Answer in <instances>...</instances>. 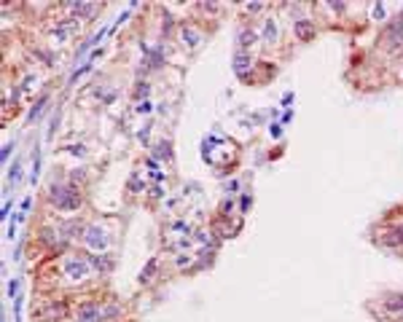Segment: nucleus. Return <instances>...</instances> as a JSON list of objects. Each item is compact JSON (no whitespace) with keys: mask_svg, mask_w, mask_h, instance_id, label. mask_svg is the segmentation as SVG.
<instances>
[{"mask_svg":"<svg viewBox=\"0 0 403 322\" xmlns=\"http://www.w3.org/2000/svg\"><path fill=\"white\" fill-rule=\"evenodd\" d=\"M379 43L387 54H398L403 48V11L390 16L379 30Z\"/></svg>","mask_w":403,"mask_h":322,"instance_id":"f03ea898","label":"nucleus"},{"mask_svg":"<svg viewBox=\"0 0 403 322\" xmlns=\"http://www.w3.org/2000/svg\"><path fill=\"white\" fill-rule=\"evenodd\" d=\"M371 19H374V22H382V24H385L387 19H390V16H387V8L382 6V3H374V8H371Z\"/></svg>","mask_w":403,"mask_h":322,"instance_id":"c756f323","label":"nucleus"},{"mask_svg":"<svg viewBox=\"0 0 403 322\" xmlns=\"http://www.w3.org/2000/svg\"><path fill=\"white\" fill-rule=\"evenodd\" d=\"M231 67H234V73L245 80V78H248V70L255 67L253 54H250V51H234V54H231Z\"/></svg>","mask_w":403,"mask_h":322,"instance_id":"f8f14e48","label":"nucleus"},{"mask_svg":"<svg viewBox=\"0 0 403 322\" xmlns=\"http://www.w3.org/2000/svg\"><path fill=\"white\" fill-rule=\"evenodd\" d=\"M129 16H132V11H129V8H127V11H121V14H118V19H116V22L110 24V35H113L116 30L121 27V24H127V22H129Z\"/></svg>","mask_w":403,"mask_h":322,"instance_id":"2f4dec72","label":"nucleus"},{"mask_svg":"<svg viewBox=\"0 0 403 322\" xmlns=\"http://www.w3.org/2000/svg\"><path fill=\"white\" fill-rule=\"evenodd\" d=\"M178 38H180V43H183L185 48H199L202 46V40H204V32H202L199 27H196L194 22H180V27H178Z\"/></svg>","mask_w":403,"mask_h":322,"instance_id":"1a4fd4ad","label":"nucleus"},{"mask_svg":"<svg viewBox=\"0 0 403 322\" xmlns=\"http://www.w3.org/2000/svg\"><path fill=\"white\" fill-rule=\"evenodd\" d=\"M40 169H43V153H40V145L35 143V159H33V172H30V183H33V185H38Z\"/></svg>","mask_w":403,"mask_h":322,"instance_id":"6ab92c4d","label":"nucleus"},{"mask_svg":"<svg viewBox=\"0 0 403 322\" xmlns=\"http://www.w3.org/2000/svg\"><path fill=\"white\" fill-rule=\"evenodd\" d=\"M14 236H17V220H11L6 228V239H14Z\"/></svg>","mask_w":403,"mask_h":322,"instance_id":"37998d69","label":"nucleus"},{"mask_svg":"<svg viewBox=\"0 0 403 322\" xmlns=\"http://www.w3.org/2000/svg\"><path fill=\"white\" fill-rule=\"evenodd\" d=\"M6 295H8V301H17L19 295H22V279H19V276H14V279H8Z\"/></svg>","mask_w":403,"mask_h":322,"instance_id":"b1692460","label":"nucleus"},{"mask_svg":"<svg viewBox=\"0 0 403 322\" xmlns=\"http://www.w3.org/2000/svg\"><path fill=\"white\" fill-rule=\"evenodd\" d=\"M293 108H285V113H282L280 115V124H282V127H288V124H290V121H293Z\"/></svg>","mask_w":403,"mask_h":322,"instance_id":"58836bf2","label":"nucleus"},{"mask_svg":"<svg viewBox=\"0 0 403 322\" xmlns=\"http://www.w3.org/2000/svg\"><path fill=\"white\" fill-rule=\"evenodd\" d=\"M59 118H62V110H54L51 121H49V129H46V140H54V134H57V127H59Z\"/></svg>","mask_w":403,"mask_h":322,"instance_id":"c85d7f7f","label":"nucleus"},{"mask_svg":"<svg viewBox=\"0 0 403 322\" xmlns=\"http://www.w3.org/2000/svg\"><path fill=\"white\" fill-rule=\"evenodd\" d=\"M261 40H264V46H277V40H280V24H277L274 16L264 19L261 22Z\"/></svg>","mask_w":403,"mask_h":322,"instance_id":"ddd939ff","label":"nucleus"},{"mask_svg":"<svg viewBox=\"0 0 403 322\" xmlns=\"http://www.w3.org/2000/svg\"><path fill=\"white\" fill-rule=\"evenodd\" d=\"M65 177L70 180V183H75V185H81L84 188V183L89 180V169L86 167H73V169H67V175Z\"/></svg>","mask_w":403,"mask_h":322,"instance_id":"a211bd4d","label":"nucleus"},{"mask_svg":"<svg viewBox=\"0 0 403 322\" xmlns=\"http://www.w3.org/2000/svg\"><path fill=\"white\" fill-rule=\"evenodd\" d=\"M258 40H261L258 30H255L250 22H245L239 30H236V51H250L253 54V48H255Z\"/></svg>","mask_w":403,"mask_h":322,"instance_id":"9d476101","label":"nucleus"},{"mask_svg":"<svg viewBox=\"0 0 403 322\" xmlns=\"http://www.w3.org/2000/svg\"><path fill=\"white\" fill-rule=\"evenodd\" d=\"M226 191H229V196H234L236 191H239V180H231V183L226 185Z\"/></svg>","mask_w":403,"mask_h":322,"instance_id":"c03bdc74","label":"nucleus"},{"mask_svg":"<svg viewBox=\"0 0 403 322\" xmlns=\"http://www.w3.org/2000/svg\"><path fill=\"white\" fill-rule=\"evenodd\" d=\"M140 48H143V70L145 73H156V70L164 67V62H167V54H164V43H140Z\"/></svg>","mask_w":403,"mask_h":322,"instance_id":"20e7f679","label":"nucleus"},{"mask_svg":"<svg viewBox=\"0 0 403 322\" xmlns=\"http://www.w3.org/2000/svg\"><path fill=\"white\" fill-rule=\"evenodd\" d=\"M33 54H35V59H40V62L46 64V67H54V62H57V59H54V54L49 51V48H43V46H38Z\"/></svg>","mask_w":403,"mask_h":322,"instance_id":"a878e982","label":"nucleus"},{"mask_svg":"<svg viewBox=\"0 0 403 322\" xmlns=\"http://www.w3.org/2000/svg\"><path fill=\"white\" fill-rule=\"evenodd\" d=\"M290 27H293V35L299 43H309V40L317 38V32H320V27H317V22L312 16H296L293 22H290Z\"/></svg>","mask_w":403,"mask_h":322,"instance_id":"423d86ee","label":"nucleus"},{"mask_svg":"<svg viewBox=\"0 0 403 322\" xmlns=\"http://www.w3.org/2000/svg\"><path fill=\"white\" fill-rule=\"evenodd\" d=\"M84 255H86L89 266L94 269V274L110 276L116 271V255L113 253H86V250H84Z\"/></svg>","mask_w":403,"mask_h":322,"instance_id":"0eeeda50","label":"nucleus"},{"mask_svg":"<svg viewBox=\"0 0 403 322\" xmlns=\"http://www.w3.org/2000/svg\"><path fill=\"white\" fill-rule=\"evenodd\" d=\"M46 201L57 212H81L86 204V196L81 185L70 183L67 177H54L46 188Z\"/></svg>","mask_w":403,"mask_h":322,"instance_id":"f257e3e1","label":"nucleus"},{"mask_svg":"<svg viewBox=\"0 0 403 322\" xmlns=\"http://www.w3.org/2000/svg\"><path fill=\"white\" fill-rule=\"evenodd\" d=\"M97 97H100V102L108 108V105H113L116 99H118V92H116V89H110V86H100L97 89Z\"/></svg>","mask_w":403,"mask_h":322,"instance_id":"4be33fe9","label":"nucleus"},{"mask_svg":"<svg viewBox=\"0 0 403 322\" xmlns=\"http://www.w3.org/2000/svg\"><path fill=\"white\" fill-rule=\"evenodd\" d=\"M191 263H194V258H191V255H185V253H178V255H175V269L183 271L185 266H191Z\"/></svg>","mask_w":403,"mask_h":322,"instance_id":"473e14b6","label":"nucleus"},{"mask_svg":"<svg viewBox=\"0 0 403 322\" xmlns=\"http://www.w3.org/2000/svg\"><path fill=\"white\" fill-rule=\"evenodd\" d=\"M11 220H17V223H24V220H27V212H22V209H19V212L17 215H14V218Z\"/></svg>","mask_w":403,"mask_h":322,"instance_id":"49530a36","label":"nucleus"},{"mask_svg":"<svg viewBox=\"0 0 403 322\" xmlns=\"http://www.w3.org/2000/svg\"><path fill=\"white\" fill-rule=\"evenodd\" d=\"M151 156H153V159H159V161H172L175 159V153H172V143H169L167 137L164 140H159V143L153 145V148H151Z\"/></svg>","mask_w":403,"mask_h":322,"instance_id":"2eb2a0df","label":"nucleus"},{"mask_svg":"<svg viewBox=\"0 0 403 322\" xmlns=\"http://www.w3.org/2000/svg\"><path fill=\"white\" fill-rule=\"evenodd\" d=\"M374 304H379L390 317H398L403 311V290H385L379 298H374Z\"/></svg>","mask_w":403,"mask_h":322,"instance_id":"6e6552de","label":"nucleus"},{"mask_svg":"<svg viewBox=\"0 0 403 322\" xmlns=\"http://www.w3.org/2000/svg\"><path fill=\"white\" fill-rule=\"evenodd\" d=\"M65 153H70V156H75V159H86L89 156V148L84 143H75V145H65Z\"/></svg>","mask_w":403,"mask_h":322,"instance_id":"393cba45","label":"nucleus"},{"mask_svg":"<svg viewBox=\"0 0 403 322\" xmlns=\"http://www.w3.org/2000/svg\"><path fill=\"white\" fill-rule=\"evenodd\" d=\"M293 99H296V94H293V92H285V94H282V108L293 105Z\"/></svg>","mask_w":403,"mask_h":322,"instance_id":"79ce46f5","label":"nucleus"},{"mask_svg":"<svg viewBox=\"0 0 403 322\" xmlns=\"http://www.w3.org/2000/svg\"><path fill=\"white\" fill-rule=\"evenodd\" d=\"M92 70H94V62H92V59H86L84 64L73 67V73H70V78H67V86H75V83H78V80L84 78V75H89Z\"/></svg>","mask_w":403,"mask_h":322,"instance_id":"dca6fc26","label":"nucleus"},{"mask_svg":"<svg viewBox=\"0 0 403 322\" xmlns=\"http://www.w3.org/2000/svg\"><path fill=\"white\" fill-rule=\"evenodd\" d=\"M151 199H161V196H164V188H161V185H151Z\"/></svg>","mask_w":403,"mask_h":322,"instance_id":"a19ab883","label":"nucleus"},{"mask_svg":"<svg viewBox=\"0 0 403 322\" xmlns=\"http://www.w3.org/2000/svg\"><path fill=\"white\" fill-rule=\"evenodd\" d=\"M245 11L255 16V14H264V11H266V6H261V3H248V6H245Z\"/></svg>","mask_w":403,"mask_h":322,"instance_id":"4c0bfd02","label":"nucleus"},{"mask_svg":"<svg viewBox=\"0 0 403 322\" xmlns=\"http://www.w3.org/2000/svg\"><path fill=\"white\" fill-rule=\"evenodd\" d=\"M282 129H285V127H282L280 121H271V124H269V137L271 140H280L282 137Z\"/></svg>","mask_w":403,"mask_h":322,"instance_id":"72a5a7b5","label":"nucleus"},{"mask_svg":"<svg viewBox=\"0 0 403 322\" xmlns=\"http://www.w3.org/2000/svg\"><path fill=\"white\" fill-rule=\"evenodd\" d=\"M49 92H43L38 99H35L33 105H30V110H27V118H24V124H35L38 118H43V113H46V105H49Z\"/></svg>","mask_w":403,"mask_h":322,"instance_id":"4468645a","label":"nucleus"},{"mask_svg":"<svg viewBox=\"0 0 403 322\" xmlns=\"http://www.w3.org/2000/svg\"><path fill=\"white\" fill-rule=\"evenodd\" d=\"M134 110H137L140 115H151L153 113V102H151V99H143V102H137V108Z\"/></svg>","mask_w":403,"mask_h":322,"instance_id":"c9c22d12","label":"nucleus"},{"mask_svg":"<svg viewBox=\"0 0 403 322\" xmlns=\"http://www.w3.org/2000/svg\"><path fill=\"white\" fill-rule=\"evenodd\" d=\"M22 177H24V167H22V159H17L11 167H8V183L19 185V183H22Z\"/></svg>","mask_w":403,"mask_h":322,"instance_id":"412c9836","label":"nucleus"},{"mask_svg":"<svg viewBox=\"0 0 403 322\" xmlns=\"http://www.w3.org/2000/svg\"><path fill=\"white\" fill-rule=\"evenodd\" d=\"M231 212H234V196H226L218 207V215H220V220H231Z\"/></svg>","mask_w":403,"mask_h":322,"instance_id":"5701e85b","label":"nucleus"},{"mask_svg":"<svg viewBox=\"0 0 403 322\" xmlns=\"http://www.w3.org/2000/svg\"><path fill=\"white\" fill-rule=\"evenodd\" d=\"M151 129H153V124H151V121H145V127L137 129V143L145 145V148L151 145Z\"/></svg>","mask_w":403,"mask_h":322,"instance_id":"cd10ccee","label":"nucleus"},{"mask_svg":"<svg viewBox=\"0 0 403 322\" xmlns=\"http://www.w3.org/2000/svg\"><path fill=\"white\" fill-rule=\"evenodd\" d=\"M73 322H102V304L94 298H84L73 309Z\"/></svg>","mask_w":403,"mask_h":322,"instance_id":"39448f33","label":"nucleus"},{"mask_svg":"<svg viewBox=\"0 0 403 322\" xmlns=\"http://www.w3.org/2000/svg\"><path fill=\"white\" fill-rule=\"evenodd\" d=\"M159 271V258H148V266H145L143 271H140V276H137V282L140 285H148L151 279H153V274Z\"/></svg>","mask_w":403,"mask_h":322,"instance_id":"aec40b11","label":"nucleus"},{"mask_svg":"<svg viewBox=\"0 0 403 322\" xmlns=\"http://www.w3.org/2000/svg\"><path fill=\"white\" fill-rule=\"evenodd\" d=\"M30 207H33V196H24L22 199V212H30Z\"/></svg>","mask_w":403,"mask_h":322,"instance_id":"a18cd8bd","label":"nucleus"},{"mask_svg":"<svg viewBox=\"0 0 403 322\" xmlns=\"http://www.w3.org/2000/svg\"><path fill=\"white\" fill-rule=\"evenodd\" d=\"M14 148H17V140H8V143L3 145V150H0V159L8 161V159H11V153H14Z\"/></svg>","mask_w":403,"mask_h":322,"instance_id":"f704fd0d","label":"nucleus"},{"mask_svg":"<svg viewBox=\"0 0 403 322\" xmlns=\"http://www.w3.org/2000/svg\"><path fill=\"white\" fill-rule=\"evenodd\" d=\"M110 242H113L110 231H105L100 223H89L86 234H84V239H81V247L86 250V253H108Z\"/></svg>","mask_w":403,"mask_h":322,"instance_id":"7ed1b4c3","label":"nucleus"},{"mask_svg":"<svg viewBox=\"0 0 403 322\" xmlns=\"http://www.w3.org/2000/svg\"><path fill=\"white\" fill-rule=\"evenodd\" d=\"M145 167L151 169V172H159V159H153V156H145Z\"/></svg>","mask_w":403,"mask_h":322,"instance_id":"ea45409f","label":"nucleus"},{"mask_svg":"<svg viewBox=\"0 0 403 322\" xmlns=\"http://www.w3.org/2000/svg\"><path fill=\"white\" fill-rule=\"evenodd\" d=\"M11 207H14V201H11V199H6V201H3V209H0V220L14 218V215H11Z\"/></svg>","mask_w":403,"mask_h":322,"instance_id":"e433bc0d","label":"nucleus"},{"mask_svg":"<svg viewBox=\"0 0 403 322\" xmlns=\"http://www.w3.org/2000/svg\"><path fill=\"white\" fill-rule=\"evenodd\" d=\"M250 207H253V193H248V191H245V193H239V212L248 215Z\"/></svg>","mask_w":403,"mask_h":322,"instance_id":"7c9ffc66","label":"nucleus"},{"mask_svg":"<svg viewBox=\"0 0 403 322\" xmlns=\"http://www.w3.org/2000/svg\"><path fill=\"white\" fill-rule=\"evenodd\" d=\"M124 314H127L124 301H118V298L102 301V322H124Z\"/></svg>","mask_w":403,"mask_h":322,"instance_id":"9b49d317","label":"nucleus"},{"mask_svg":"<svg viewBox=\"0 0 403 322\" xmlns=\"http://www.w3.org/2000/svg\"><path fill=\"white\" fill-rule=\"evenodd\" d=\"M127 188H129V193H145V183L140 180V175H137V172H134L132 177H129Z\"/></svg>","mask_w":403,"mask_h":322,"instance_id":"bb28decb","label":"nucleus"},{"mask_svg":"<svg viewBox=\"0 0 403 322\" xmlns=\"http://www.w3.org/2000/svg\"><path fill=\"white\" fill-rule=\"evenodd\" d=\"M132 97L137 99V102H143V99H151V80H148V78H140L137 83H134Z\"/></svg>","mask_w":403,"mask_h":322,"instance_id":"f3484780","label":"nucleus"}]
</instances>
